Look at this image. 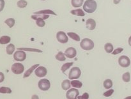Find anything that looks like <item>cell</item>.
I'll return each instance as SVG.
<instances>
[{
	"label": "cell",
	"instance_id": "obj_31",
	"mask_svg": "<svg viewBox=\"0 0 131 99\" xmlns=\"http://www.w3.org/2000/svg\"><path fill=\"white\" fill-rule=\"evenodd\" d=\"M18 50H23V51H33V52H42V51L39 49H35L31 48H18Z\"/></svg>",
	"mask_w": 131,
	"mask_h": 99
},
{
	"label": "cell",
	"instance_id": "obj_2",
	"mask_svg": "<svg viewBox=\"0 0 131 99\" xmlns=\"http://www.w3.org/2000/svg\"><path fill=\"white\" fill-rule=\"evenodd\" d=\"M80 46L83 50L90 51L94 47V43L92 40L89 38H84L81 42Z\"/></svg>",
	"mask_w": 131,
	"mask_h": 99
},
{
	"label": "cell",
	"instance_id": "obj_6",
	"mask_svg": "<svg viewBox=\"0 0 131 99\" xmlns=\"http://www.w3.org/2000/svg\"><path fill=\"white\" fill-rule=\"evenodd\" d=\"M118 63L122 67L127 68L130 64V60L129 57L126 56H122L118 59Z\"/></svg>",
	"mask_w": 131,
	"mask_h": 99
},
{
	"label": "cell",
	"instance_id": "obj_41",
	"mask_svg": "<svg viewBox=\"0 0 131 99\" xmlns=\"http://www.w3.org/2000/svg\"><path fill=\"white\" fill-rule=\"evenodd\" d=\"M124 99H131V96H129V97H126V98H125Z\"/></svg>",
	"mask_w": 131,
	"mask_h": 99
},
{
	"label": "cell",
	"instance_id": "obj_3",
	"mask_svg": "<svg viewBox=\"0 0 131 99\" xmlns=\"http://www.w3.org/2000/svg\"><path fill=\"white\" fill-rule=\"evenodd\" d=\"M81 75V71L79 67H73L70 70L69 75V79L74 80V79H79Z\"/></svg>",
	"mask_w": 131,
	"mask_h": 99
},
{
	"label": "cell",
	"instance_id": "obj_28",
	"mask_svg": "<svg viewBox=\"0 0 131 99\" xmlns=\"http://www.w3.org/2000/svg\"><path fill=\"white\" fill-rule=\"evenodd\" d=\"M12 93V90L8 87H1L0 88V93H4V94H9Z\"/></svg>",
	"mask_w": 131,
	"mask_h": 99
},
{
	"label": "cell",
	"instance_id": "obj_16",
	"mask_svg": "<svg viewBox=\"0 0 131 99\" xmlns=\"http://www.w3.org/2000/svg\"><path fill=\"white\" fill-rule=\"evenodd\" d=\"M34 14H46V15H48V14H52L54 15H57V14H56V13L54 12L52 10H40V11L36 12L34 13Z\"/></svg>",
	"mask_w": 131,
	"mask_h": 99
},
{
	"label": "cell",
	"instance_id": "obj_12",
	"mask_svg": "<svg viewBox=\"0 0 131 99\" xmlns=\"http://www.w3.org/2000/svg\"><path fill=\"white\" fill-rule=\"evenodd\" d=\"M86 25L87 29H90V30H93L96 27V22L94 19H88L86 20Z\"/></svg>",
	"mask_w": 131,
	"mask_h": 99
},
{
	"label": "cell",
	"instance_id": "obj_10",
	"mask_svg": "<svg viewBox=\"0 0 131 99\" xmlns=\"http://www.w3.org/2000/svg\"><path fill=\"white\" fill-rule=\"evenodd\" d=\"M47 70L44 67H38L35 70V74L38 78H43L47 75Z\"/></svg>",
	"mask_w": 131,
	"mask_h": 99
},
{
	"label": "cell",
	"instance_id": "obj_5",
	"mask_svg": "<svg viewBox=\"0 0 131 99\" xmlns=\"http://www.w3.org/2000/svg\"><path fill=\"white\" fill-rule=\"evenodd\" d=\"M38 86L40 90L42 91H47L51 87V83L48 79H43L39 81L38 83Z\"/></svg>",
	"mask_w": 131,
	"mask_h": 99
},
{
	"label": "cell",
	"instance_id": "obj_13",
	"mask_svg": "<svg viewBox=\"0 0 131 99\" xmlns=\"http://www.w3.org/2000/svg\"><path fill=\"white\" fill-rule=\"evenodd\" d=\"M39 67V64H35V65H33L31 67L29 68V69H28V70H26V71L25 72V73H24V76H23V78H28V77L32 74V72H33L34 70H35V69H37V67Z\"/></svg>",
	"mask_w": 131,
	"mask_h": 99
},
{
	"label": "cell",
	"instance_id": "obj_37",
	"mask_svg": "<svg viewBox=\"0 0 131 99\" xmlns=\"http://www.w3.org/2000/svg\"><path fill=\"white\" fill-rule=\"evenodd\" d=\"M4 80H5V75H4V74L0 72V83H2Z\"/></svg>",
	"mask_w": 131,
	"mask_h": 99
},
{
	"label": "cell",
	"instance_id": "obj_24",
	"mask_svg": "<svg viewBox=\"0 0 131 99\" xmlns=\"http://www.w3.org/2000/svg\"><path fill=\"white\" fill-rule=\"evenodd\" d=\"M56 59L58 61H65L66 60V58H65V55L63 52H62L61 51L59 52L56 55Z\"/></svg>",
	"mask_w": 131,
	"mask_h": 99
},
{
	"label": "cell",
	"instance_id": "obj_27",
	"mask_svg": "<svg viewBox=\"0 0 131 99\" xmlns=\"http://www.w3.org/2000/svg\"><path fill=\"white\" fill-rule=\"evenodd\" d=\"M113 86V82L111 79H106L104 82V87L106 89H110Z\"/></svg>",
	"mask_w": 131,
	"mask_h": 99
},
{
	"label": "cell",
	"instance_id": "obj_33",
	"mask_svg": "<svg viewBox=\"0 0 131 99\" xmlns=\"http://www.w3.org/2000/svg\"><path fill=\"white\" fill-rule=\"evenodd\" d=\"M113 93H114V90L111 89V90H109L107 91V92H104L103 95H104V97H110V96L112 95V94Z\"/></svg>",
	"mask_w": 131,
	"mask_h": 99
},
{
	"label": "cell",
	"instance_id": "obj_21",
	"mask_svg": "<svg viewBox=\"0 0 131 99\" xmlns=\"http://www.w3.org/2000/svg\"><path fill=\"white\" fill-rule=\"evenodd\" d=\"M84 0H72L71 3L74 7L78 8L81 6V5L83 4Z\"/></svg>",
	"mask_w": 131,
	"mask_h": 99
},
{
	"label": "cell",
	"instance_id": "obj_7",
	"mask_svg": "<svg viewBox=\"0 0 131 99\" xmlns=\"http://www.w3.org/2000/svg\"><path fill=\"white\" fill-rule=\"evenodd\" d=\"M14 60H16V61H23L26 60V54L24 51L19 50V51H17L16 52L14 53Z\"/></svg>",
	"mask_w": 131,
	"mask_h": 99
},
{
	"label": "cell",
	"instance_id": "obj_20",
	"mask_svg": "<svg viewBox=\"0 0 131 99\" xmlns=\"http://www.w3.org/2000/svg\"><path fill=\"white\" fill-rule=\"evenodd\" d=\"M70 84H71L72 86L76 88H81L82 86H83V83H82L81 81H76V80L71 81V82H70Z\"/></svg>",
	"mask_w": 131,
	"mask_h": 99
},
{
	"label": "cell",
	"instance_id": "obj_36",
	"mask_svg": "<svg viewBox=\"0 0 131 99\" xmlns=\"http://www.w3.org/2000/svg\"><path fill=\"white\" fill-rule=\"evenodd\" d=\"M4 7H5V1L0 0V12L3 10Z\"/></svg>",
	"mask_w": 131,
	"mask_h": 99
},
{
	"label": "cell",
	"instance_id": "obj_42",
	"mask_svg": "<svg viewBox=\"0 0 131 99\" xmlns=\"http://www.w3.org/2000/svg\"><path fill=\"white\" fill-rule=\"evenodd\" d=\"M42 1H45V0H42Z\"/></svg>",
	"mask_w": 131,
	"mask_h": 99
},
{
	"label": "cell",
	"instance_id": "obj_34",
	"mask_svg": "<svg viewBox=\"0 0 131 99\" xmlns=\"http://www.w3.org/2000/svg\"><path fill=\"white\" fill-rule=\"evenodd\" d=\"M123 51H124V49L121 48V47H119V48L116 49L114 50V51H113V52H112V54H113V55L118 54L121 53V52H122Z\"/></svg>",
	"mask_w": 131,
	"mask_h": 99
},
{
	"label": "cell",
	"instance_id": "obj_26",
	"mask_svg": "<svg viewBox=\"0 0 131 99\" xmlns=\"http://www.w3.org/2000/svg\"><path fill=\"white\" fill-rule=\"evenodd\" d=\"M73 64H74V63H73V62L66 63L63 64V65H62V67H61V70L62 71V72L65 73L66 70H67L68 69H70V67L72 66V65H73Z\"/></svg>",
	"mask_w": 131,
	"mask_h": 99
},
{
	"label": "cell",
	"instance_id": "obj_30",
	"mask_svg": "<svg viewBox=\"0 0 131 99\" xmlns=\"http://www.w3.org/2000/svg\"><path fill=\"white\" fill-rule=\"evenodd\" d=\"M122 79L124 82H125V83H128V82L130 81V73H124L122 75Z\"/></svg>",
	"mask_w": 131,
	"mask_h": 99
},
{
	"label": "cell",
	"instance_id": "obj_23",
	"mask_svg": "<svg viewBox=\"0 0 131 99\" xmlns=\"http://www.w3.org/2000/svg\"><path fill=\"white\" fill-rule=\"evenodd\" d=\"M104 49L107 53H111L114 51L113 46L111 43H106L104 46Z\"/></svg>",
	"mask_w": 131,
	"mask_h": 99
},
{
	"label": "cell",
	"instance_id": "obj_32",
	"mask_svg": "<svg viewBox=\"0 0 131 99\" xmlns=\"http://www.w3.org/2000/svg\"><path fill=\"white\" fill-rule=\"evenodd\" d=\"M36 24L38 27H43L46 25V23H45L44 20L43 19H38V20H36Z\"/></svg>",
	"mask_w": 131,
	"mask_h": 99
},
{
	"label": "cell",
	"instance_id": "obj_40",
	"mask_svg": "<svg viewBox=\"0 0 131 99\" xmlns=\"http://www.w3.org/2000/svg\"><path fill=\"white\" fill-rule=\"evenodd\" d=\"M129 46H131V36L129 37Z\"/></svg>",
	"mask_w": 131,
	"mask_h": 99
},
{
	"label": "cell",
	"instance_id": "obj_25",
	"mask_svg": "<svg viewBox=\"0 0 131 99\" xmlns=\"http://www.w3.org/2000/svg\"><path fill=\"white\" fill-rule=\"evenodd\" d=\"M15 19H13V18H8L6 20H5V23L6 24H7L8 26L10 28H12L15 24Z\"/></svg>",
	"mask_w": 131,
	"mask_h": 99
},
{
	"label": "cell",
	"instance_id": "obj_9",
	"mask_svg": "<svg viewBox=\"0 0 131 99\" xmlns=\"http://www.w3.org/2000/svg\"><path fill=\"white\" fill-rule=\"evenodd\" d=\"M56 38L58 41L61 43H66L69 40L67 35L63 31H58L56 34Z\"/></svg>",
	"mask_w": 131,
	"mask_h": 99
},
{
	"label": "cell",
	"instance_id": "obj_8",
	"mask_svg": "<svg viewBox=\"0 0 131 99\" xmlns=\"http://www.w3.org/2000/svg\"><path fill=\"white\" fill-rule=\"evenodd\" d=\"M79 92L75 88H72L67 91L66 93V97L67 99H77L79 96Z\"/></svg>",
	"mask_w": 131,
	"mask_h": 99
},
{
	"label": "cell",
	"instance_id": "obj_17",
	"mask_svg": "<svg viewBox=\"0 0 131 99\" xmlns=\"http://www.w3.org/2000/svg\"><path fill=\"white\" fill-rule=\"evenodd\" d=\"M70 13H71L72 15H77V16L83 17L85 15V14H84V12H83V10H81V9H75V10H71Z\"/></svg>",
	"mask_w": 131,
	"mask_h": 99
},
{
	"label": "cell",
	"instance_id": "obj_39",
	"mask_svg": "<svg viewBox=\"0 0 131 99\" xmlns=\"http://www.w3.org/2000/svg\"><path fill=\"white\" fill-rule=\"evenodd\" d=\"M120 1H121V0H113V2H114V3L116 4V5H117V4H118L120 2Z\"/></svg>",
	"mask_w": 131,
	"mask_h": 99
},
{
	"label": "cell",
	"instance_id": "obj_11",
	"mask_svg": "<svg viewBox=\"0 0 131 99\" xmlns=\"http://www.w3.org/2000/svg\"><path fill=\"white\" fill-rule=\"evenodd\" d=\"M76 49L74 47H69L65 51V55L68 58H74L76 56Z\"/></svg>",
	"mask_w": 131,
	"mask_h": 99
},
{
	"label": "cell",
	"instance_id": "obj_29",
	"mask_svg": "<svg viewBox=\"0 0 131 99\" xmlns=\"http://www.w3.org/2000/svg\"><path fill=\"white\" fill-rule=\"evenodd\" d=\"M28 5V2L25 0H19L17 2V6L20 8H24Z\"/></svg>",
	"mask_w": 131,
	"mask_h": 99
},
{
	"label": "cell",
	"instance_id": "obj_22",
	"mask_svg": "<svg viewBox=\"0 0 131 99\" xmlns=\"http://www.w3.org/2000/svg\"><path fill=\"white\" fill-rule=\"evenodd\" d=\"M67 35L69 37H70V38L72 40H74L77 41V42L80 41V37H79V36L78 35V34H76V33H73V32H69V33H67Z\"/></svg>",
	"mask_w": 131,
	"mask_h": 99
},
{
	"label": "cell",
	"instance_id": "obj_14",
	"mask_svg": "<svg viewBox=\"0 0 131 99\" xmlns=\"http://www.w3.org/2000/svg\"><path fill=\"white\" fill-rule=\"evenodd\" d=\"M49 17V15H46V14H34V15H31V18L34 20H37L38 19H47Z\"/></svg>",
	"mask_w": 131,
	"mask_h": 99
},
{
	"label": "cell",
	"instance_id": "obj_18",
	"mask_svg": "<svg viewBox=\"0 0 131 99\" xmlns=\"http://www.w3.org/2000/svg\"><path fill=\"white\" fill-rule=\"evenodd\" d=\"M70 85H71L70 84V81L68 80V79L64 80L62 82V83H61V87H62L63 90H68L69 89H70Z\"/></svg>",
	"mask_w": 131,
	"mask_h": 99
},
{
	"label": "cell",
	"instance_id": "obj_15",
	"mask_svg": "<svg viewBox=\"0 0 131 99\" xmlns=\"http://www.w3.org/2000/svg\"><path fill=\"white\" fill-rule=\"evenodd\" d=\"M11 41V38L8 36H2L0 37V44L5 45L10 43Z\"/></svg>",
	"mask_w": 131,
	"mask_h": 99
},
{
	"label": "cell",
	"instance_id": "obj_19",
	"mask_svg": "<svg viewBox=\"0 0 131 99\" xmlns=\"http://www.w3.org/2000/svg\"><path fill=\"white\" fill-rule=\"evenodd\" d=\"M6 53L9 55H11L14 53V52L15 51V46L12 43H10V44L8 45L7 47L6 48Z\"/></svg>",
	"mask_w": 131,
	"mask_h": 99
},
{
	"label": "cell",
	"instance_id": "obj_1",
	"mask_svg": "<svg viewBox=\"0 0 131 99\" xmlns=\"http://www.w3.org/2000/svg\"><path fill=\"white\" fill-rule=\"evenodd\" d=\"M97 7V3L94 0H86L83 5V9L87 13L94 12Z\"/></svg>",
	"mask_w": 131,
	"mask_h": 99
},
{
	"label": "cell",
	"instance_id": "obj_4",
	"mask_svg": "<svg viewBox=\"0 0 131 99\" xmlns=\"http://www.w3.org/2000/svg\"><path fill=\"white\" fill-rule=\"evenodd\" d=\"M11 70L14 74L19 75V74H23L24 70V67L23 64L20 63H16L13 64L11 67Z\"/></svg>",
	"mask_w": 131,
	"mask_h": 99
},
{
	"label": "cell",
	"instance_id": "obj_35",
	"mask_svg": "<svg viewBox=\"0 0 131 99\" xmlns=\"http://www.w3.org/2000/svg\"><path fill=\"white\" fill-rule=\"evenodd\" d=\"M89 98V94L88 93H83V95L78 96V99H88Z\"/></svg>",
	"mask_w": 131,
	"mask_h": 99
},
{
	"label": "cell",
	"instance_id": "obj_38",
	"mask_svg": "<svg viewBox=\"0 0 131 99\" xmlns=\"http://www.w3.org/2000/svg\"><path fill=\"white\" fill-rule=\"evenodd\" d=\"M31 99H39V98H38V95H33L32 96Z\"/></svg>",
	"mask_w": 131,
	"mask_h": 99
}]
</instances>
